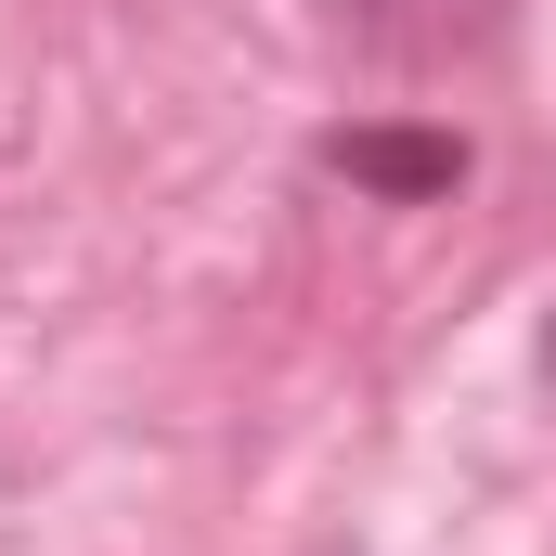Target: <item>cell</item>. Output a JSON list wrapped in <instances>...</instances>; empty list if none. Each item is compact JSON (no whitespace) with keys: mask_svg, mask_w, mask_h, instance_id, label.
Listing matches in <instances>:
<instances>
[{"mask_svg":"<svg viewBox=\"0 0 556 556\" xmlns=\"http://www.w3.org/2000/svg\"><path fill=\"white\" fill-rule=\"evenodd\" d=\"M324 181H350L376 207H440L466 181V130H440V117H350V130H324Z\"/></svg>","mask_w":556,"mask_h":556,"instance_id":"1","label":"cell"},{"mask_svg":"<svg viewBox=\"0 0 556 556\" xmlns=\"http://www.w3.org/2000/svg\"><path fill=\"white\" fill-rule=\"evenodd\" d=\"M324 13H337V39L402 52V65H440V52L505 39V0H324Z\"/></svg>","mask_w":556,"mask_h":556,"instance_id":"2","label":"cell"},{"mask_svg":"<svg viewBox=\"0 0 556 556\" xmlns=\"http://www.w3.org/2000/svg\"><path fill=\"white\" fill-rule=\"evenodd\" d=\"M544 389H556V324H544Z\"/></svg>","mask_w":556,"mask_h":556,"instance_id":"3","label":"cell"}]
</instances>
